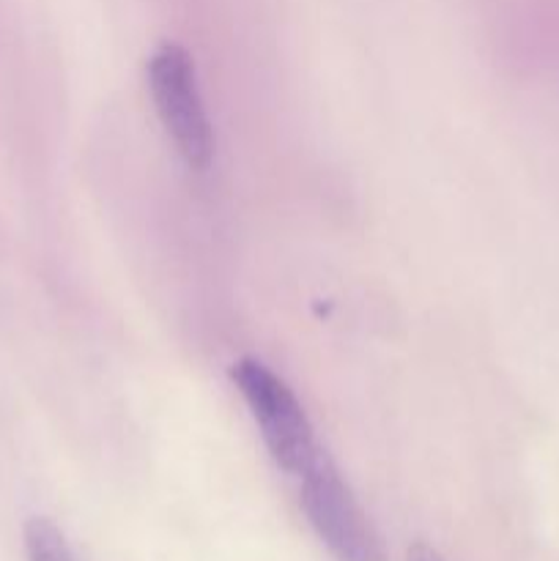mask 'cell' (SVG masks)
<instances>
[{
  "instance_id": "6da1fadb",
  "label": "cell",
  "mask_w": 559,
  "mask_h": 561,
  "mask_svg": "<svg viewBox=\"0 0 559 561\" xmlns=\"http://www.w3.org/2000/svg\"><path fill=\"white\" fill-rule=\"evenodd\" d=\"M146 75L153 107L175 151L190 168L206 170L214 159V131L190 53L173 42L159 44L148 58Z\"/></svg>"
},
{
  "instance_id": "7a4b0ae2",
  "label": "cell",
  "mask_w": 559,
  "mask_h": 561,
  "mask_svg": "<svg viewBox=\"0 0 559 561\" xmlns=\"http://www.w3.org/2000/svg\"><path fill=\"white\" fill-rule=\"evenodd\" d=\"M230 378L250 405L274 463L299 477L318 455L312 425L288 383L255 356H244L230 367Z\"/></svg>"
},
{
  "instance_id": "3957f363",
  "label": "cell",
  "mask_w": 559,
  "mask_h": 561,
  "mask_svg": "<svg viewBox=\"0 0 559 561\" xmlns=\"http://www.w3.org/2000/svg\"><path fill=\"white\" fill-rule=\"evenodd\" d=\"M301 510L338 561H384V548L338 466L318 449L299 474Z\"/></svg>"
},
{
  "instance_id": "277c9868",
  "label": "cell",
  "mask_w": 559,
  "mask_h": 561,
  "mask_svg": "<svg viewBox=\"0 0 559 561\" xmlns=\"http://www.w3.org/2000/svg\"><path fill=\"white\" fill-rule=\"evenodd\" d=\"M27 561H75L64 531L49 518H31L25 524Z\"/></svg>"
},
{
  "instance_id": "5b68a950",
  "label": "cell",
  "mask_w": 559,
  "mask_h": 561,
  "mask_svg": "<svg viewBox=\"0 0 559 561\" xmlns=\"http://www.w3.org/2000/svg\"><path fill=\"white\" fill-rule=\"evenodd\" d=\"M409 561H447V559H444L436 548L427 546V542H414V546L409 548Z\"/></svg>"
}]
</instances>
